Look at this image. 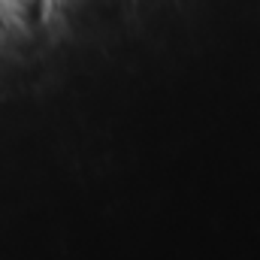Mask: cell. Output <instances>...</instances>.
<instances>
[]
</instances>
